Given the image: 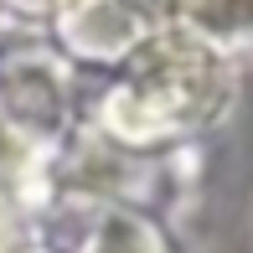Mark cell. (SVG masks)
<instances>
[{"label":"cell","instance_id":"cell-1","mask_svg":"<svg viewBox=\"0 0 253 253\" xmlns=\"http://www.w3.org/2000/svg\"><path fill=\"white\" fill-rule=\"evenodd\" d=\"M227 88L233 83H227L222 52L176 21L129 52L124 78L103 98V124L129 145L166 140V134L217 119L227 103Z\"/></svg>","mask_w":253,"mask_h":253},{"label":"cell","instance_id":"cell-2","mask_svg":"<svg viewBox=\"0 0 253 253\" xmlns=\"http://www.w3.org/2000/svg\"><path fill=\"white\" fill-rule=\"evenodd\" d=\"M176 21L217 52L253 42V0H176Z\"/></svg>","mask_w":253,"mask_h":253},{"label":"cell","instance_id":"cell-3","mask_svg":"<svg viewBox=\"0 0 253 253\" xmlns=\"http://www.w3.org/2000/svg\"><path fill=\"white\" fill-rule=\"evenodd\" d=\"M88 253H166V248H160V238L140 222V217L109 212L98 222V233L88 238Z\"/></svg>","mask_w":253,"mask_h":253},{"label":"cell","instance_id":"cell-4","mask_svg":"<svg viewBox=\"0 0 253 253\" xmlns=\"http://www.w3.org/2000/svg\"><path fill=\"white\" fill-rule=\"evenodd\" d=\"M21 10H42V16H67L78 0H16Z\"/></svg>","mask_w":253,"mask_h":253},{"label":"cell","instance_id":"cell-5","mask_svg":"<svg viewBox=\"0 0 253 253\" xmlns=\"http://www.w3.org/2000/svg\"><path fill=\"white\" fill-rule=\"evenodd\" d=\"M0 253H21V243H16V222L5 217V207H0Z\"/></svg>","mask_w":253,"mask_h":253}]
</instances>
